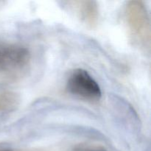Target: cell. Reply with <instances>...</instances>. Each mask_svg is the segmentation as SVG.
Here are the masks:
<instances>
[{"label": "cell", "instance_id": "7a4b0ae2", "mask_svg": "<svg viewBox=\"0 0 151 151\" xmlns=\"http://www.w3.org/2000/svg\"><path fill=\"white\" fill-rule=\"evenodd\" d=\"M66 88L73 95L88 101H98L102 97L99 84L85 69H75L68 78Z\"/></svg>", "mask_w": 151, "mask_h": 151}, {"label": "cell", "instance_id": "5b68a950", "mask_svg": "<svg viewBox=\"0 0 151 151\" xmlns=\"http://www.w3.org/2000/svg\"><path fill=\"white\" fill-rule=\"evenodd\" d=\"M20 98L14 92H3L0 94V111L9 112L14 111L19 106Z\"/></svg>", "mask_w": 151, "mask_h": 151}, {"label": "cell", "instance_id": "8992f818", "mask_svg": "<svg viewBox=\"0 0 151 151\" xmlns=\"http://www.w3.org/2000/svg\"><path fill=\"white\" fill-rule=\"evenodd\" d=\"M71 151H108L106 147L95 142H83L77 145Z\"/></svg>", "mask_w": 151, "mask_h": 151}, {"label": "cell", "instance_id": "3957f363", "mask_svg": "<svg viewBox=\"0 0 151 151\" xmlns=\"http://www.w3.org/2000/svg\"><path fill=\"white\" fill-rule=\"evenodd\" d=\"M30 60V53L24 47L0 43V72H14L26 67Z\"/></svg>", "mask_w": 151, "mask_h": 151}, {"label": "cell", "instance_id": "6da1fadb", "mask_svg": "<svg viewBox=\"0 0 151 151\" xmlns=\"http://www.w3.org/2000/svg\"><path fill=\"white\" fill-rule=\"evenodd\" d=\"M125 18L128 28L135 39L145 47H150V21L144 3L131 1L125 8Z\"/></svg>", "mask_w": 151, "mask_h": 151}, {"label": "cell", "instance_id": "277c9868", "mask_svg": "<svg viewBox=\"0 0 151 151\" xmlns=\"http://www.w3.org/2000/svg\"><path fill=\"white\" fill-rule=\"evenodd\" d=\"M81 20L91 27L97 25L99 19L98 6L95 1H73Z\"/></svg>", "mask_w": 151, "mask_h": 151}, {"label": "cell", "instance_id": "52a82bcc", "mask_svg": "<svg viewBox=\"0 0 151 151\" xmlns=\"http://www.w3.org/2000/svg\"><path fill=\"white\" fill-rule=\"evenodd\" d=\"M0 151H13V150L9 148H1L0 149Z\"/></svg>", "mask_w": 151, "mask_h": 151}]
</instances>
